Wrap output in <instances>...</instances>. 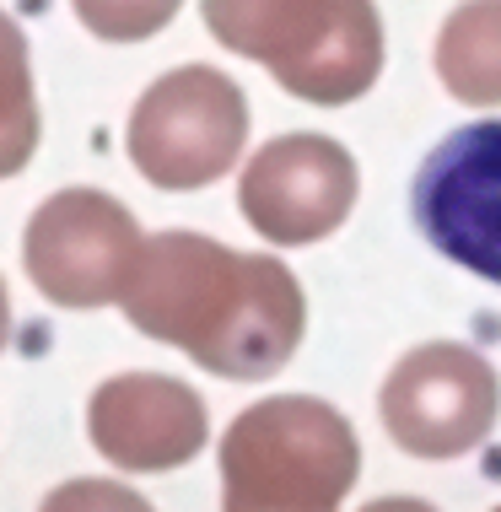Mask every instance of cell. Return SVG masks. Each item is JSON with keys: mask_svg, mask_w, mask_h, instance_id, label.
I'll use <instances>...</instances> for the list:
<instances>
[{"mask_svg": "<svg viewBox=\"0 0 501 512\" xmlns=\"http://www.w3.org/2000/svg\"><path fill=\"white\" fill-rule=\"evenodd\" d=\"M119 308L141 335L238 383L275 378L308 329V297L286 259L238 254L200 232L146 238Z\"/></svg>", "mask_w": 501, "mask_h": 512, "instance_id": "1", "label": "cell"}, {"mask_svg": "<svg viewBox=\"0 0 501 512\" xmlns=\"http://www.w3.org/2000/svg\"><path fill=\"white\" fill-rule=\"evenodd\" d=\"M221 49L259 60L291 98L345 108L383 76V17L372 0H200Z\"/></svg>", "mask_w": 501, "mask_h": 512, "instance_id": "2", "label": "cell"}, {"mask_svg": "<svg viewBox=\"0 0 501 512\" xmlns=\"http://www.w3.org/2000/svg\"><path fill=\"white\" fill-rule=\"evenodd\" d=\"M356 475L351 421L313 394L259 399L221 437V512H340Z\"/></svg>", "mask_w": 501, "mask_h": 512, "instance_id": "3", "label": "cell"}, {"mask_svg": "<svg viewBox=\"0 0 501 512\" xmlns=\"http://www.w3.org/2000/svg\"><path fill=\"white\" fill-rule=\"evenodd\" d=\"M248 141V98L216 65H178L141 92L124 130L130 162L157 189H205L238 168Z\"/></svg>", "mask_w": 501, "mask_h": 512, "instance_id": "4", "label": "cell"}, {"mask_svg": "<svg viewBox=\"0 0 501 512\" xmlns=\"http://www.w3.org/2000/svg\"><path fill=\"white\" fill-rule=\"evenodd\" d=\"M141 227L103 189H60L33 211L22 232L27 281L54 308H108L124 302L141 265Z\"/></svg>", "mask_w": 501, "mask_h": 512, "instance_id": "5", "label": "cell"}, {"mask_svg": "<svg viewBox=\"0 0 501 512\" xmlns=\"http://www.w3.org/2000/svg\"><path fill=\"white\" fill-rule=\"evenodd\" d=\"M383 426L415 459H458L480 448L501 410V378L480 351L453 340L415 345L383 383Z\"/></svg>", "mask_w": 501, "mask_h": 512, "instance_id": "6", "label": "cell"}, {"mask_svg": "<svg viewBox=\"0 0 501 512\" xmlns=\"http://www.w3.org/2000/svg\"><path fill=\"white\" fill-rule=\"evenodd\" d=\"M415 227L442 259L501 286V119L453 130L415 173Z\"/></svg>", "mask_w": 501, "mask_h": 512, "instance_id": "7", "label": "cell"}, {"mask_svg": "<svg viewBox=\"0 0 501 512\" xmlns=\"http://www.w3.org/2000/svg\"><path fill=\"white\" fill-rule=\"evenodd\" d=\"M356 157L329 135H281V141L259 146L254 162L243 168L238 184V211L264 243L302 248L329 232L356 205Z\"/></svg>", "mask_w": 501, "mask_h": 512, "instance_id": "8", "label": "cell"}, {"mask_svg": "<svg viewBox=\"0 0 501 512\" xmlns=\"http://www.w3.org/2000/svg\"><path fill=\"white\" fill-rule=\"evenodd\" d=\"M92 448L124 475H162L200 459L211 437V410L184 378L167 372H119L97 383L87 405Z\"/></svg>", "mask_w": 501, "mask_h": 512, "instance_id": "9", "label": "cell"}, {"mask_svg": "<svg viewBox=\"0 0 501 512\" xmlns=\"http://www.w3.org/2000/svg\"><path fill=\"white\" fill-rule=\"evenodd\" d=\"M437 76L458 103L501 108V0H464L442 22Z\"/></svg>", "mask_w": 501, "mask_h": 512, "instance_id": "10", "label": "cell"}, {"mask_svg": "<svg viewBox=\"0 0 501 512\" xmlns=\"http://www.w3.org/2000/svg\"><path fill=\"white\" fill-rule=\"evenodd\" d=\"M38 151V98L22 27L0 11V178H17Z\"/></svg>", "mask_w": 501, "mask_h": 512, "instance_id": "11", "label": "cell"}, {"mask_svg": "<svg viewBox=\"0 0 501 512\" xmlns=\"http://www.w3.org/2000/svg\"><path fill=\"white\" fill-rule=\"evenodd\" d=\"M81 27L103 44H141L178 17L184 0H71Z\"/></svg>", "mask_w": 501, "mask_h": 512, "instance_id": "12", "label": "cell"}, {"mask_svg": "<svg viewBox=\"0 0 501 512\" xmlns=\"http://www.w3.org/2000/svg\"><path fill=\"white\" fill-rule=\"evenodd\" d=\"M38 512H157L141 491L119 486V480H65L44 496Z\"/></svg>", "mask_w": 501, "mask_h": 512, "instance_id": "13", "label": "cell"}, {"mask_svg": "<svg viewBox=\"0 0 501 512\" xmlns=\"http://www.w3.org/2000/svg\"><path fill=\"white\" fill-rule=\"evenodd\" d=\"M361 512H437L431 502H415V496H383V502H367Z\"/></svg>", "mask_w": 501, "mask_h": 512, "instance_id": "14", "label": "cell"}, {"mask_svg": "<svg viewBox=\"0 0 501 512\" xmlns=\"http://www.w3.org/2000/svg\"><path fill=\"white\" fill-rule=\"evenodd\" d=\"M11 335V302H6V281H0V345Z\"/></svg>", "mask_w": 501, "mask_h": 512, "instance_id": "15", "label": "cell"}, {"mask_svg": "<svg viewBox=\"0 0 501 512\" xmlns=\"http://www.w3.org/2000/svg\"><path fill=\"white\" fill-rule=\"evenodd\" d=\"M491 512H501V507H491Z\"/></svg>", "mask_w": 501, "mask_h": 512, "instance_id": "16", "label": "cell"}]
</instances>
